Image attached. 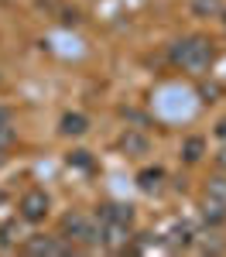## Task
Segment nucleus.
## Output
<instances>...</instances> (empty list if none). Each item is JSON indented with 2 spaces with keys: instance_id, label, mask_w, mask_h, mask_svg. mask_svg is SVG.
Listing matches in <instances>:
<instances>
[{
  "instance_id": "0eeeda50",
  "label": "nucleus",
  "mask_w": 226,
  "mask_h": 257,
  "mask_svg": "<svg viewBox=\"0 0 226 257\" xmlns=\"http://www.w3.org/2000/svg\"><path fill=\"white\" fill-rule=\"evenodd\" d=\"M192 7V14L195 18H223V11H226V0H192L188 4Z\"/></svg>"
},
{
  "instance_id": "4468645a",
  "label": "nucleus",
  "mask_w": 226,
  "mask_h": 257,
  "mask_svg": "<svg viewBox=\"0 0 226 257\" xmlns=\"http://www.w3.org/2000/svg\"><path fill=\"white\" fill-rule=\"evenodd\" d=\"M11 117V113H7V106H0V120H7Z\"/></svg>"
},
{
  "instance_id": "2eb2a0df",
  "label": "nucleus",
  "mask_w": 226,
  "mask_h": 257,
  "mask_svg": "<svg viewBox=\"0 0 226 257\" xmlns=\"http://www.w3.org/2000/svg\"><path fill=\"white\" fill-rule=\"evenodd\" d=\"M219 138H226V120H223V123H219Z\"/></svg>"
},
{
  "instance_id": "39448f33",
  "label": "nucleus",
  "mask_w": 226,
  "mask_h": 257,
  "mask_svg": "<svg viewBox=\"0 0 226 257\" xmlns=\"http://www.w3.org/2000/svg\"><path fill=\"white\" fill-rule=\"evenodd\" d=\"M18 209H21V219H28V223H41V219L52 213V199H48V192H41V189H31V192L21 196Z\"/></svg>"
},
{
  "instance_id": "1a4fd4ad",
  "label": "nucleus",
  "mask_w": 226,
  "mask_h": 257,
  "mask_svg": "<svg viewBox=\"0 0 226 257\" xmlns=\"http://www.w3.org/2000/svg\"><path fill=\"white\" fill-rule=\"evenodd\" d=\"M205 192H209V199H216V202H223V206H226V175H216V178H209V185H205Z\"/></svg>"
},
{
  "instance_id": "6e6552de",
  "label": "nucleus",
  "mask_w": 226,
  "mask_h": 257,
  "mask_svg": "<svg viewBox=\"0 0 226 257\" xmlns=\"http://www.w3.org/2000/svg\"><path fill=\"white\" fill-rule=\"evenodd\" d=\"M202 216H205L209 226H219V223L226 219V206H223V202H216V199H209V202L202 206Z\"/></svg>"
},
{
  "instance_id": "f3484780",
  "label": "nucleus",
  "mask_w": 226,
  "mask_h": 257,
  "mask_svg": "<svg viewBox=\"0 0 226 257\" xmlns=\"http://www.w3.org/2000/svg\"><path fill=\"white\" fill-rule=\"evenodd\" d=\"M4 158H7V151H0V165H4Z\"/></svg>"
},
{
  "instance_id": "7ed1b4c3",
  "label": "nucleus",
  "mask_w": 226,
  "mask_h": 257,
  "mask_svg": "<svg viewBox=\"0 0 226 257\" xmlns=\"http://www.w3.org/2000/svg\"><path fill=\"white\" fill-rule=\"evenodd\" d=\"M100 219V216H96ZM130 230L134 223H120V219H100L96 233H100V247L103 250H127L130 247Z\"/></svg>"
},
{
  "instance_id": "9b49d317",
  "label": "nucleus",
  "mask_w": 226,
  "mask_h": 257,
  "mask_svg": "<svg viewBox=\"0 0 226 257\" xmlns=\"http://www.w3.org/2000/svg\"><path fill=\"white\" fill-rule=\"evenodd\" d=\"M202 148H205L202 138H188V141H185V148H182V158L185 161H199V158H202Z\"/></svg>"
},
{
  "instance_id": "a211bd4d",
  "label": "nucleus",
  "mask_w": 226,
  "mask_h": 257,
  "mask_svg": "<svg viewBox=\"0 0 226 257\" xmlns=\"http://www.w3.org/2000/svg\"><path fill=\"white\" fill-rule=\"evenodd\" d=\"M223 21H226V11H223Z\"/></svg>"
},
{
  "instance_id": "20e7f679",
  "label": "nucleus",
  "mask_w": 226,
  "mask_h": 257,
  "mask_svg": "<svg viewBox=\"0 0 226 257\" xmlns=\"http://www.w3.org/2000/svg\"><path fill=\"white\" fill-rule=\"evenodd\" d=\"M76 250L69 240L62 237H52V233H38V237H31V240H24V254H45V257H69Z\"/></svg>"
},
{
  "instance_id": "f257e3e1",
  "label": "nucleus",
  "mask_w": 226,
  "mask_h": 257,
  "mask_svg": "<svg viewBox=\"0 0 226 257\" xmlns=\"http://www.w3.org/2000/svg\"><path fill=\"white\" fill-rule=\"evenodd\" d=\"M212 62H216V48L202 35H188V38H178L171 45V65L188 76H202Z\"/></svg>"
},
{
  "instance_id": "f03ea898",
  "label": "nucleus",
  "mask_w": 226,
  "mask_h": 257,
  "mask_svg": "<svg viewBox=\"0 0 226 257\" xmlns=\"http://www.w3.org/2000/svg\"><path fill=\"white\" fill-rule=\"evenodd\" d=\"M62 237L69 240L72 247H100V233H96V223L89 216H82V213H65L62 216Z\"/></svg>"
},
{
  "instance_id": "423d86ee",
  "label": "nucleus",
  "mask_w": 226,
  "mask_h": 257,
  "mask_svg": "<svg viewBox=\"0 0 226 257\" xmlns=\"http://www.w3.org/2000/svg\"><path fill=\"white\" fill-rule=\"evenodd\" d=\"M100 219H120V223H134V206H123V202H103L96 209Z\"/></svg>"
},
{
  "instance_id": "ddd939ff",
  "label": "nucleus",
  "mask_w": 226,
  "mask_h": 257,
  "mask_svg": "<svg viewBox=\"0 0 226 257\" xmlns=\"http://www.w3.org/2000/svg\"><path fill=\"white\" fill-rule=\"evenodd\" d=\"M216 165H219V172H226V148L219 151V155H216Z\"/></svg>"
},
{
  "instance_id": "9d476101",
  "label": "nucleus",
  "mask_w": 226,
  "mask_h": 257,
  "mask_svg": "<svg viewBox=\"0 0 226 257\" xmlns=\"http://www.w3.org/2000/svg\"><path fill=\"white\" fill-rule=\"evenodd\" d=\"M62 134H86V117L69 113V117L62 120Z\"/></svg>"
},
{
  "instance_id": "f8f14e48",
  "label": "nucleus",
  "mask_w": 226,
  "mask_h": 257,
  "mask_svg": "<svg viewBox=\"0 0 226 257\" xmlns=\"http://www.w3.org/2000/svg\"><path fill=\"white\" fill-rule=\"evenodd\" d=\"M158 178H161V172H158V168H154V172H144V175H141V185H144V189H154V185H158Z\"/></svg>"
},
{
  "instance_id": "dca6fc26",
  "label": "nucleus",
  "mask_w": 226,
  "mask_h": 257,
  "mask_svg": "<svg viewBox=\"0 0 226 257\" xmlns=\"http://www.w3.org/2000/svg\"><path fill=\"white\" fill-rule=\"evenodd\" d=\"M0 250H7V240H0Z\"/></svg>"
}]
</instances>
